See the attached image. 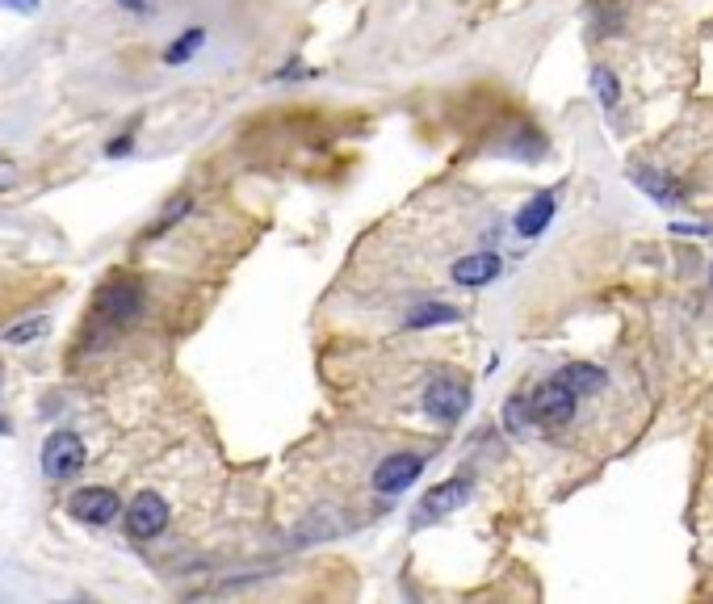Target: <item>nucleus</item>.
Here are the masks:
<instances>
[{"label": "nucleus", "mask_w": 713, "mask_h": 604, "mask_svg": "<svg viewBox=\"0 0 713 604\" xmlns=\"http://www.w3.org/2000/svg\"><path fill=\"white\" fill-rule=\"evenodd\" d=\"M84 441L76 433H51L47 445H42V470L51 474V479H72V474L84 470Z\"/></svg>", "instance_id": "nucleus-3"}, {"label": "nucleus", "mask_w": 713, "mask_h": 604, "mask_svg": "<svg viewBox=\"0 0 713 604\" xmlns=\"http://www.w3.org/2000/svg\"><path fill=\"white\" fill-rule=\"evenodd\" d=\"M0 428H5V424H0Z\"/></svg>", "instance_id": "nucleus-23"}, {"label": "nucleus", "mask_w": 713, "mask_h": 604, "mask_svg": "<svg viewBox=\"0 0 713 604\" xmlns=\"http://www.w3.org/2000/svg\"><path fill=\"white\" fill-rule=\"evenodd\" d=\"M202 42H206V30H185V34L164 51V63H185L193 51L202 47Z\"/></svg>", "instance_id": "nucleus-16"}, {"label": "nucleus", "mask_w": 713, "mask_h": 604, "mask_svg": "<svg viewBox=\"0 0 713 604\" xmlns=\"http://www.w3.org/2000/svg\"><path fill=\"white\" fill-rule=\"evenodd\" d=\"M462 315L445 307V302H416V307H407L403 315V328L407 332H424V328H441V323H458Z\"/></svg>", "instance_id": "nucleus-13"}, {"label": "nucleus", "mask_w": 713, "mask_h": 604, "mask_svg": "<svg viewBox=\"0 0 713 604\" xmlns=\"http://www.w3.org/2000/svg\"><path fill=\"white\" fill-rule=\"evenodd\" d=\"M466 407H470V386H466L462 378L437 374V378L424 386V412H428L432 420L453 424V420L466 416Z\"/></svg>", "instance_id": "nucleus-2"}, {"label": "nucleus", "mask_w": 713, "mask_h": 604, "mask_svg": "<svg viewBox=\"0 0 713 604\" xmlns=\"http://www.w3.org/2000/svg\"><path fill=\"white\" fill-rule=\"evenodd\" d=\"M185 214H189V198H177V206H164V214H160V219L147 227V240H156V235H160L164 227H172L177 219H185Z\"/></svg>", "instance_id": "nucleus-18"}, {"label": "nucleus", "mask_w": 713, "mask_h": 604, "mask_svg": "<svg viewBox=\"0 0 713 604\" xmlns=\"http://www.w3.org/2000/svg\"><path fill=\"white\" fill-rule=\"evenodd\" d=\"M634 181L642 185L646 198H655L663 206H680L684 202V185L676 177H667L663 168H634Z\"/></svg>", "instance_id": "nucleus-11"}, {"label": "nucleus", "mask_w": 713, "mask_h": 604, "mask_svg": "<svg viewBox=\"0 0 713 604\" xmlns=\"http://www.w3.org/2000/svg\"><path fill=\"white\" fill-rule=\"evenodd\" d=\"M500 273H504V261H500L495 252H474V256H462V261L449 269L453 282H458V286H470V290H474V286L495 282Z\"/></svg>", "instance_id": "nucleus-9"}, {"label": "nucleus", "mask_w": 713, "mask_h": 604, "mask_svg": "<svg viewBox=\"0 0 713 604\" xmlns=\"http://www.w3.org/2000/svg\"><path fill=\"white\" fill-rule=\"evenodd\" d=\"M17 181V168L13 164H0V189H9Z\"/></svg>", "instance_id": "nucleus-20"}, {"label": "nucleus", "mask_w": 713, "mask_h": 604, "mask_svg": "<svg viewBox=\"0 0 713 604\" xmlns=\"http://www.w3.org/2000/svg\"><path fill=\"white\" fill-rule=\"evenodd\" d=\"M554 210H558V189H542L537 198H529L521 206V214H516V235H521V240H537V235L550 227Z\"/></svg>", "instance_id": "nucleus-8"}, {"label": "nucleus", "mask_w": 713, "mask_h": 604, "mask_svg": "<svg viewBox=\"0 0 713 604\" xmlns=\"http://www.w3.org/2000/svg\"><path fill=\"white\" fill-rule=\"evenodd\" d=\"M0 5H9V9H17V13H38L42 0H0Z\"/></svg>", "instance_id": "nucleus-19"}, {"label": "nucleus", "mask_w": 713, "mask_h": 604, "mask_svg": "<svg viewBox=\"0 0 713 604\" xmlns=\"http://www.w3.org/2000/svg\"><path fill=\"white\" fill-rule=\"evenodd\" d=\"M504 424H508V433H512V437H525V433H529V424H533L529 395H512V399L504 403Z\"/></svg>", "instance_id": "nucleus-15"}, {"label": "nucleus", "mask_w": 713, "mask_h": 604, "mask_svg": "<svg viewBox=\"0 0 713 604\" xmlns=\"http://www.w3.org/2000/svg\"><path fill=\"white\" fill-rule=\"evenodd\" d=\"M126 151H131V135L118 139V143H110V156H126Z\"/></svg>", "instance_id": "nucleus-22"}, {"label": "nucleus", "mask_w": 713, "mask_h": 604, "mask_svg": "<svg viewBox=\"0 0 713 604\" xmlns=\"http://www.w3.org/2000/svg\"><path fill=\"white\" fill-rule=\"evenodd\" d=\"M72 516L76 521H84V525H110L114 516L122 512V500L110 491V487H80L76 495H72Z\"/></svg>", "instance_id": "nucleus-6"}, {"label": "nucleus", "mask_w": 713, "mask_h": 604, "mask_svg": "<svg viewBox=\"0 0 713 604\" xmlns=\"http://www.w3.org/2000/svg\"><path fill=\"white\" fill-rule=\"evenodd\" d=\"M420 470H424L420 453H391V458H386V462L374 470V491L399 495V491H407V487L420 479Z\"/></svg>", "instance_id": "nucleus-7"}, {"label": "nucleus", "mask_w": 713, "mask_h": 604, "mask_svg": "<svg viewBox=\"0 0 713 604\" xmlns=\"http://www.w3.org/2000/svg\"><path fill=\"white\" fill-rule=\"evenodd\" d=\"M122 9H131V13H147L151 9V0H118Z\"/></svg>", "instance_id": "nucleus-21"}, {"label": "nucleus", "mask_w": 713, "mask_h": 604, "mask_svg": "<svg viewBox=\"0 0 713 604\" xmlns=\"http://www.w3.org/2000/svg\"><path fill=\"white\" fill-rule=\"evenodd\" d=\"M470 491H474V483L470 479H445L441 487H432L428 495H424V508H420V521H432V516H445V512H453V508H462L466 500H470Z\"/></svg>", "instance_id": "nucleus-10"}, {"label": "nucleus", "mask_w": 713, "mask_h": 604, "mask_svg": "<svg viewBox=\"0 0 713 604\" xmlns=\"http://www.w3.org/2000/svg\"><path fill=\"white\" fill-rule=\"evenodd\" d=\"M592 89H596V97H600V110H604V114H617V105H621V80L613 76V68L596 63V68H592Z\"/></svg>", "instance_id": "nucleus-14"}, {"label": "nucleus", "mask_w": 713, "mask_h": 604, "mask_svg": "<svg viewBox=\"0 0 713 604\" xmlns=\"http://www.w3.org/2000/svg\"><path fill=\"white\" fill-rule=\"evenodd\" d=\"M97 307L110 323H131L143 311V286L135 282V277H114V282L101 290Z\"/></svg>", "instance_id": "nucleus-4"}, {"label": "nucleus", "mask_w": 713, "mask_h": 604, "mask_svg": "<svg viewBox=\"0 0 713 604\" xmlns=\"http://www.w3.org/2000/svg\"><path fill=\"white\" fill-rule=\"evenodd\" d=\"M529 412H533V424H542V428H567L579 412V395L554 374L529 395Z\"/></svg>", "instance_id": "nucleus-1"}, {"label": "nucleus", "mask_w": 713, "mask_h": 604, "mask_svg": "<svg viewBox=\"0 0 713 604\" xmlns=\"http://www.w3.org/2000/svg\"><path fill=\"white\" fill-rule=\"evenodd\" d=\"M47 328H51V319H47V315H34V319H26V323H17V328H9L5 340H9V344H30V340H38V336H47Z\"/></svg>", "instance_id": "nucleus-17"}, {"label": "nucleus", "mask_w": 713, "mask_h": 604, "mask_svg": "<svg viewBox=\"0 0 713 604\" xmlns=\"http://www.w3.org/2000/svg\"><path fill=\"white\" fill-rule=\"evenodd\" d=\"M558 378H563L571 391L579 395V399H588V395H600L604 386H609V374L600 370V365H588V361H575V365H567V370H558Z\"/></svg>", "instance_id": "nucleus-12"}, {"label": "nucleus", "mask_w": 713, "mask_h": 604, "mask_svg": "<svg viewBox=\"0 0 713 604\" xmlns=\"http://www.w3.org/2000/svg\"><path fill=\"white\" fill-rule=\"evenodd\" d=\"M168 525V504L160 491H139L131 508H126V529H131V537H156L164 533Z\"/></svg>", "instance_id": "nucleus-5"}]
</instances>
